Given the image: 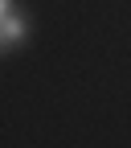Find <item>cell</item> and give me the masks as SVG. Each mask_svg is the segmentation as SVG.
<instances>
[{"mask_svg":"<svg viewBox=\"0 0 131 148\" xmlns=\"http://www.w3.org/2000/svg\"><path fill=\"white\" fill-rule=\"evenodd\" d=\"M0 8H4V0H0Z\"/></svg>","mask_w":131,"mask_h":148,"instance_id":"obj_1","label":"cell"}]
</instances>
